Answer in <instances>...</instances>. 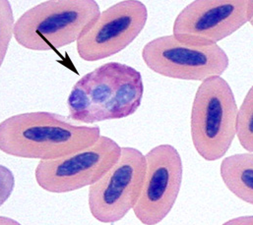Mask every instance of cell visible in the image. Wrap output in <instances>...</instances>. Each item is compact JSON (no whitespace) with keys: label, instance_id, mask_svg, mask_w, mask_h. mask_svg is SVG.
Wrapping results in <instances>:
<instances>
[{"label":"cell","instance_id":"obj_1","mask_svg":"<svg viewBox=\"0 0 253 225\" xmlns=\"http://www.w3.org/2000/svg\"><path fill=\"white\" fill-rule=\"evenodd\" d=\"M100 137L99 126L75 125L56 113H21L0 124V150L23 158H61L92 147Z\"/></svg>","mask_w":253,"mask_h":225},{"label":"cell","instance_id":"obj_2","mask_svg":"<svg viewBox=\"0 0 253 225\" xmlns=\"http://www.w3.org/2000/svg\"><path fill=\"white\" fill-rule=\"evenodd\" d=\"M143 94L139 71L126 64L109 62L73 86L67 100L69 118L87 124L126 118L137 112Z\"/></svg>","mask_w":253,"mask_h":225},{"label":"cell","instance_id":"obj_3","mask_svg":"<svg viewBox=\"0 0 253 225\" xmlns=\"http://www.w3.org/2000/svg\"><path fill=\"white\" fill-rule=\"evenodd\" d=\"M100 15V6L95 0L44 1L17 20L14 38L27 49L55 51L77 41Z\"/></svg>","mask_w":253,"mask_h":225},{"label":"cell","instance_id":"obj_4","mask_svg":"<svg viewBox=\"0 0 253 225\" xmlns=\"http://www.w3.org/2000/svg\"><path fill=\"white\" fill-rule=\"evenodd\" d=\"M238 106L229 83L221 76L202 81L190 115V133L198 154L207 161L222 158L236 137Z\"/></svg>","mask_w":253,"mask_h":225},{"label":"cell","instance_id":"obj_5","mask_svg":"<svg viewBox=\"0 0 253 225\" xmlns=\"http://www.w3.org/2000/svg\"><path fill=\"white\" fill-rule=\"evenodd\" d=\"M149 69L164 77L187 81H204L221 76L230 58L218 45H198L176 39L172 35L157 38L142 49Z\"/></svg>","mask_w":253,"mask_h":225},{"label":"cell","instance_id":"obj_6","mask_svg":"<svg viewBox=\"0 0 253 225\" xmlns=\"http://www.w3.org/2000/svg\"><path fill=\"white\" fill-rule=\"evenodd\" d=\"M146 172L145 155L137 149L122 148L119 161L89 188L88 205L93 218L103 224L122 221L135 207Z\"/></svg>","mask_w":253,"mask_h":225},{"label":"cell","instance_id":"obj_7","mask_svg":"<svg viewBox=\"0 0 253 225\" xmlns=\"http://www.w3.org/2000/svg\"><path fill=\"white\" fill-rule=\"evenodd\" d=\"M122 148L109 137L101 136L90 148L51 160H41L35 177L49 193H69L99 181L120 159Z\"/></svg>","mask_w":253,"mask_h":225},{"label":"cell","instance_id":"obj_8","mask_svg":"<svg viewBox=\"0 0 253 225\" xmlns=\"http://www.w3.org/2000/svg\"><path fill=\"white\" fill-rule=\"evenodd\" d=\"M253 17V0H196L177 15L172 36L193 44H215L252 22Z\"/></svg>","mask_w":253,"mask_h":225},{"label":"cell","instance_id":"obj_9","mask_svg":"<svg viewBox=\"0 0 253 225\" xmlns=\"http://www.w3.org/2000/svg\"><path fill=\"white\" fill-rule=\"evenodd\" d=\"M145 158L146 178L133 212L141 224L159 225L169 214L178 197L183 176L182 159L170 145L153 148Z\"/></svg>","mask_w":253,"mask_h":225},{"label":"cell","instance_id":"obj_10","mask_svg":"<svg viewBox=\"0 0 253 225\" xmlns=\"http://www.w3.org/2000/svg\"><path fill=\"white\" fill-rule=\"evenodd\" d=\"M147 18L148 11L143 2H117L103 11L89 31L77 40L78 55L93 62L121 52L140 35Z\"/></svg>","mask_w":253,"mask_h":225},{"label":"cell","instance_id":"obj_11","mask_svg":"<svg viewBox=\"0 0 253 225\" xmlns=\"http://www.w3.org/2000/svg\"><path fill=\"white\" fill-rule=\"evenodd\" d=\"M221 177L227 188L242 201L253 204V153H238L223 159Z\"/></svg>","mask_w":253,"mask_h":225},{"label":"cell","instance_id":"obj_12","mask_svg":"<svg viewBox=\"0 0 253 225\" xmlns=\"http://www.w3.org/2000/svg\"><path fill=\"white\" fill-rule=\"evenodd\" d=\"M253 88H251L238 111L236 122V135L242 147L249 152H253Z\"/></svg>","mask_w":253,"mask_h":225},{"label":"cell","instance_id":"obj_13","mask_svg":"<svg viewBox=\"0 0 253 225\" xmlns=\"http://www.w3.org/2000/svg\"><path fill=\"white\" fill-rule=\"evenodd\" d=\"M14 17L9 1H0V64L6 56L12 36H14Z\"/></svg>","mask_w":253,"mask_h":225},{"label":"cell","instance_id":"obj_14","mask_svg":"<svg viewBox=\"0 0 253 225\" xmlns=\"http://www.w3.org/2000/svg\"><path fill=\"white\" fill-rule=\"evenodd\" d=\"M1 184H0V189H1V193H0V204L3 205L7 199L10 197L13 188H14V177L11 173L10 170H8L5 166H1Z\"/></svg>","mask_w":253,"mask_h":225},{"label":"cell","instance_id":"obj_15","mask_svg":"<svg viewBox=\"0 0 253 225\" xmlns=\"http://www.w3.org/2000/svg\"><path fill=\"white\" fill-rule=\"evenodd\" d=\"M253 224V218L252 216L250 217H241L238 219H234L231 220L229 222H227L224 225H252Z\"/></svg>","mask_w":253,"mask_h":225},{"label":"cell","instance_id":"obj_16","mask_svg":"<svg viewBox=\"0 0 253 225\" xmlns=\"http://www.w3.org/2000/svg\"><path fill=\"white\" fill-rule=\"evenodd\" d=\"M9 223H14L15 225H19V223H17V222H15V221H12V220H10V219H7V218H1V220H0V224L1 225H10Z\"/></svg>","mask_w":253,"mask_h":225}]
</instances>
